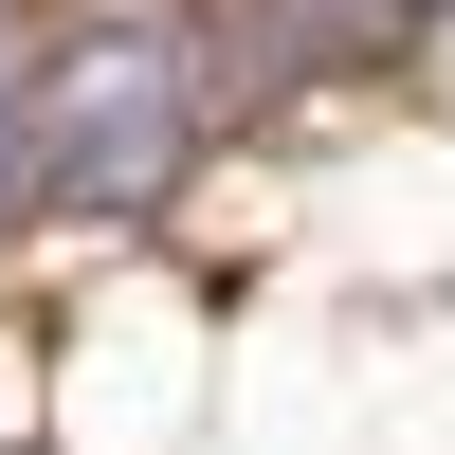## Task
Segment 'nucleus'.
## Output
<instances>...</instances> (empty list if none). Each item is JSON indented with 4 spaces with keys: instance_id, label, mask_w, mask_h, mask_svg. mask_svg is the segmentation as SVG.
I'll return each instance as SVG.
<instances>
[{
    "instance_id": "obj_1",
    "label": "nucleus",
    "mask_w": 455,
    "mask_h": 455,
    "mask_svg": "<svg viewBox=\"0 0 455 455\" xmlns=\"http://www.w3.org/2000/svg\"><path fill=\"white\" fill-rule=\"evenodd\" d=\"M36 128H55V201H92V219L164 201L201 164V128H219V36L201 19H92V36H55L36 55Z\"/></svg>"
},
{
    "instance_id": "obj_2",
    "label": "nucleus",
    "mask_w": 455,
    "mask_h": 455,
    "mask_svg": "<svg viewBox=\"0 0 455 455\" xmlns=\"http://www.w3.org/2000/svg\"><path fill=\"white\" fill-rule=\"evenodd\" d=\"M55 201V128H36V73H0V219Z\"/></svg>"
}]
</instances>
